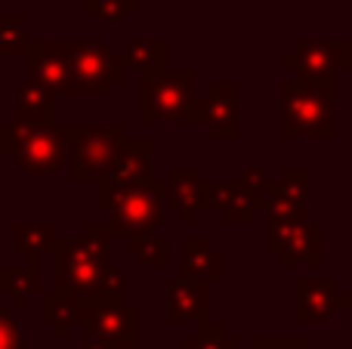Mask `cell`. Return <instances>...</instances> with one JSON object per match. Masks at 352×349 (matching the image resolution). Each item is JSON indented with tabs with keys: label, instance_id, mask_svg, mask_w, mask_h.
<instances>
[{
	"label": "cell",
	"instance_id": "cell-1",
	"mask_svg": "<svg viewBox=\"0 0 352 349\" xmlns=\"http://www.w3.org/2000/svg\"><path fill=\"white\" fill-rule=\"evenodd\" d=\"M111 238L115 235L109 226L87 223L80 235L56 241V294L74 297L80 306L127 303L124 300L127 275L105 260V247Z\"/></svg>",
	"mask_w": 352,
	"mask_h": 349
},
{
	"label": "cell",
	"instance_id": "cell-2",
	"mask_svg": "<svg viewBox=\"0 0 352 349\" xmlns=\"http://www.w3.org/2000/svg\"><path fill=\"white\" fill-rule=\"evenodd\" d=\"M334 96L337 90L309 84V80L291 78L278 87V109H281V139H316L331 142L337 139L334 124Z\"/></svg>",
	"mask_w": 352,
	"mask_h": 349
},
{
	"label": "cell",
	"instance_id": "cell-3",
	"mask_svg": "<svg viewBox=\"0 0 352 349\" xmlns=\"http://www.w3.org/2000/svg\"><path fill=\"white\" fill-rule=\"evenodd\" d=\"M68 139V177L74 183H99L121 161L127 146V127H65Z\"/></svg>",
	"mask_w": 352,
	"mask_h": 349
},
{
	"label": "cell",
	"instance_id": "cell-4",
	"mask_svg": "<svg viewBox=\"0 0 352 349\" xmlns=\"http://www.w3.org/2000/svg\"><path fill=\"white\" fill-rule=\"evenodd\" d=\"M72 62V96L78 99H105L127 80V62L121 53L102 41H68Z\"/></svg>",
	"mask_w": 352,
	"mask_h": 349
},
{
	"label": "cell",
	"instance_id": "cell-5",
	"mask_svg": "<svg viewBox=\"0 0 352 349\" xmlns=\"http://www.w3.org/2000/svg\"><path fill=\"white\" fill-rule=\"evenodd\" d=\"M198 84V71L195 68H167L152 78L140 80V124L152 127V124L173 121L179 124L182 115L192 105V90Z\"/></svg>",
	"mask_w": 352,
	"mask_h": 349
},
{
	"label": "cell",
	"instance_id": "cell-6",
	"mask_svg": "<svg viewBox=\"0 0 352 349\" xmlns=\"http://www.w3.org/2000/svg\"><path fill=\"white\" fill-rule=\"evenodd\" d=\"M12 161L28 177H56L62 167H68V139L65 127H37L12 117Z\"/></svg>",
	"mask_w": 352,
	"mask_h": 349
},
{
	"label": "cell",
	"instance_id": "cell-7",
	"mask_svg": "<svg viewBox=\"0 0 352 349\" xmlns=\"http://www.w3.org/2000/svg\"><path fill=\"white\" fill-rule=\"evenodd\" d=\"M324 232L309 214L269 216L266 220V251L281 260V266H322L324 260Z\"/></svg>",
	"mask_w": 352,
	"mask_h": 349
},
{
	"label": "cell",
	"instance_id": "cell-8",
	"mask_svg": "<svg viewBox=\"0 0 352 349\" xmlns=\"http://www.w3.org/2000/svg\"><path fill=\"white\" fill-rule=\"evenodd\" d=\"M278 65L291 71V78L337 90V74L352 65V47L349 41H297Z\"/></svg>",
	"mask_w": 352,
	"mask_h": 349
},
{
	"label": "cell",
	"instance_id": "cell-9",
	"mask_svg": "<svg viewBox=\"0 0 352 349\" xmlns=\"http://www.w3.org/2000/svg\"><path fill=\"white\" fill-rule=\"evenodd\" d=\"M152 152H155L152 139H127L124 155L115 164V170L96 183V198H99L96 207L99 210H115L118 201H121L127 192L148 189V185L158 183L155 170H152Z\"/></svg>",
	"mask_w": 352,
	"mask_h": 349
},
{
	"label": "cell",
	"instance_id": "cell-10",
	"mask_svg": "<svg viewBox=\"0 0 352 349\" xmlns=\"http://www.w3.org/2000/svg\"><path fill=\"white\" fill-rule=\"evenodd\" d=\"M238 90L235 80H213L204 96L192 99L188 111L182 115V127H204L210 139L232 142L238 139Z\"/></svg>",
	"mask_w": 352,
	"mask_h": 349
},
{
	"label": "cell",
	"instance_id": "cell-11",
	"mask_svg": "<svg viewBox=\"0 0 352 349\" xmlns=\"http://www.w3.org/2000/svg\"><path fill=\"white\" fill-rule=\"evenodd\" d=\"M167 214V198H164V183H155L148 189H136L118 201V207L111 210V235L127 245V241H142L148 235L158 232L161 220Z\"/></svg>",
	"mask_w": 352,
	"mask_h": 349
},
{
	"label": "cell",
	"instance_id": "cell-12",
	"mask_svg": "<svg viewBox=\"0 0 352 349\" xmlns=\"http://www.w3.org/2000/svg\"><path fill=\"white\" fill-rule=\"evenodd\" d=\"M140 309L127 303H99V306H84L80 328L87 340H105L121 349L140 346Z\"/></svg>",
	"mask_w": 352,
	"mask_h": 349
},
{
	"label": "cell",
	"instance_id": "cell-13",
	"mask_svg": "<svg viewBox=\"0 0 352 349\" xmlns=\"http://www.w3.org/2000/svg\"><path fill=\"white\" fill-rule=\"evenodd\" d=\"M294 319L309 322V325H324L331 322L340 309L352 306V297L337 288L334 278H297L294 282Z\"/></svg>",
	"mask_w": 352,
	"mask_h": 349
},
{
	"label": "cell",
	"instance_id": "cell-14",
	"mask_svg": "<svg viewBox=\"0 0 352 349\" xmlns=\"http://www.w3.org/2000/svg\"><path fill=\"white\" fill-rule=\"evenodd\" d=\"M25 59L31 80L50 87L56 96H72V62L65 41H34Z\"/></svg>",
	"mask_w": 352,
	"mask_h": 349
},
{
	"label": "cell",
	"instance_id": "cell-15",
	"mask_svg": "<svg viewBox=\"0 0 352 349\" xmlns=\"http://www.w3.org/2000/svg\"><path fill=\"white\" fill-rule=\"evenodd\" d=\"M182 247V278L188 282H223L226 278V254L213 247L207 235H186Z\"/></svg>",
	"mask_w": 352,
	"mask_h": 349
},
{
	"label": "cell",
	"instance_id": "cell-16",
	"mask_svg": "<svg viewBox=\"0 0 352 349\" xmlns=\"http://www.w3.org/2000/svg\"><path fill=\"white\" fill-rule=\"evenodd\" d=\"M210 313V284L207 282H188V278H173L167 284V319L173 325H198Z\"/></svg>",
	"mask_w": 352,
	"mask_h": 349
},
{
	"label": "cell",
	"instance_id": "cell-17",
	"mask_svg": "<svg viewBox=\"0 0 352 349\" xmlns=\"http://www.w3.org/2000/svg\"><path fill=\"white\" fill-rule=\"evenodd\" d=\"M306 198H309V170L306 167H281L272 179V198L266 207L269 216H294L306 214Z\"/></svg>",
	"mask_w": 352,
	"mask_h": 349
},
{
	"label": "cell",
	"instance_id": "cell-18",
	"mask_svg": "<svg viewBox=\"0 0 352 349\" xmlns=\"http://www.w3.org/2000/svg\"><path fill=\"white\" fill-rule=\"evenodd\" d=\"M201 207L219 210L223 223H229V226H248L256 214L254 204L241 195L238 183H217V179L201 183Z\"/></svg>",
	"mask_w": 352,
	"mask_h": 349
},
{
	"label": "cell",
	"instance_id": "cell-19",
	"mask_svg": "<svg viewBox=\"0 0 352 349\" xmlns=\"http://www.w3.org/2000/svg\"><path fill=\"white\" fill-rule=\"evenodd\" d=\"M161 183H164L167 207H173L182 223H195L201 210V183H204V179H198V170L195 167H170L167 179H161Z\"/></svg>",
	"mask_w": 352,
	"mask_h": 349
},
{
	"label": "cell",
	"instance_id": "cell-20",
	"mask_svg": "<svg viewBox=\"0 0 352 349\" xmlns=\"http://www.w3.org/2000/svg\"><path fill=\"white\" fill-rule=\"evenodd\" d=\"M56 93L37 80H25L16 87V121L37 124V127H56Z\"/></svg>",
	"mask_w": 352,
	"mask_h": 349
},
{
	"label": "cell",
	"instance_id": "cell-21",
	"mask_svg": "<svg viewBox=\"0 0 352 349\" xmlns=\"http://www.w3.org/2000/svg\"><path fill=\"white\" fill-rule=\"evenodd\" d=\"M121 56L130 71L140 74V80L170 68V43L167 41H130Z\"/></svg>",
	"mask_w": 352,
	"mask_h": 349
},
{
	"label": "cell",
	"instance_id": "cell-22",
	"mask_svg": "<svg viewBox=\"0 0 352 349\" xmlns=\"http://www.w3.org/2000/svg\"><path fill=\"white\" fill-rule=\"evenodd\" d=\"M41 260L28 257V266L25 269H16V266H3V284H0V294L12 297V306L25 309L28 306V297L41 294Z\"/></svg>",
	"mask_w": 352,
	"mask_h": 349
},
{
	"label": "cell",
	"instance_id": "cell-23",
	"mask_svg": "<svg viewBox=\"0 0 352 349\" xmlns=\"http://www.w3.org/2000/svg\"><path fill=\"white\" fill-rule=\"evenodd\" d=\"M56 241H59V232H56L53 223H16L12 226V251L25 254V257H37L56 251Z\"/></svg>",
	"mask_w": 352,
	"mask_h": 349
},
{
	"label": "cell",
	"instance_id": "cell-24",
	"mask_svg": "<svg viewBox=\"0 0 352 349\" xmlns=\"http://www.w3.org/2000/svg\"><path fill=\"white\" fill-rule=\"evenodd\" d=\"M41 315H43V322H50L56 337H68L74 322H80V315H84V306H80L74 297L43 294L41 297Z\"/></svg>",
	"mask_w": 352,
	"mask_h": 349
},
{
	"label": "cell",
	"instance_id": "cell-25",
	"mask_svg": "<svg viewBox=\"0 0 352 349\" xmlns=\"http://www.w3.org/2000/svg\"><path fill=\"white\" fill-rule=\"evenodd\" d=\"M28 12H0V56H28Z\"/></svg>",
	"mask_w": 352,
	"mask_h": 349
},
{
	"label": "cell",
	"instance_id": "cell-26",
	"mask_svg": "<svg viewBox=\"0 0 352 349\" xmlns=\"http://www.w3.org/2000/svg\"><path fill=\"white\" fill-rule=\"evenodd\" d=\"M179 349H244V346H241V340L226 331L223 322L204 319L195 325L192 334H186L179 340Z\"/></svg>",
	"mask_w": 352,
	"mask_h": 349
},
{
	"label": "cell",
	"instance_id": "cell-27",
	"mask_svg": "<svg viewBox=\"0 0 352 349\" xmlns=\"http://www.w3.org/2000/svg\"><path fill=\"white\" fill-rule=\"evenodd\" d=\"M266 167H248L241 170V177L235 179L241 195L254 204V210H266L269 207V198H272V179L266 177Z\"/></svg>",
	"mask_w": 352,
	"mask_h": 349
},
{
	"label": "cell",
	"instance_id": "cell-28",
	"mask_svg": "<svg viewBox=\"0 0 352 349\" xmlns=\"http://www.w3.org/2000/svg\"><path fill=\"white\" fill-rule=\"evenodd\" d=\"M142 0H84V12L96 16L99 22H124V19L136 16Z\"/></svg>",
	"mask_w": 352,
	"mask_h": 349
},
{
	"label": "cell",
	"instance_id": "cell-29",
	"mask_svg": "<svg viewBox=\"0 0 352 349\" xmlns=\"http://www.w3.org/2000/svg\"><path fill=\"white\" fill-rule=\"evenodd\" d=\"M124 247H127L130 254H136L146 266H167L170 263V241L158 232L142 238V241H127Z\"/></svg>",
	"mask_w": 352,
	"mask_h": 349
},
{
	"label": "cell",
	"instance_id": "cell-30",
	"mask_svg": "<svg viewBox=\"0 0 352 349\" xmlns=\"http://www.w3.org/2000/svg\"><path fill=\"white\" fill-rule=\"evenodd\" d=\"M0 349H28V325L12 309H0Z\"/></svg>",
	"mask_w": 352,
	"mask_h": 349
},
{
	"label": "cell",
	"instance_id": "cell-31",
	"mask_svg": "<svg viewBox=\"0 0 352 349\" xmlns=\"http://www.w3.org/2000/svg\"><path fill=\"white\" fill-rule=\"evenodd\" d=\"M248 349H312L303 334H256Z\"/></svg>",
	"mask_w": 352,
	"mask_h": 349
},
{
	"label": "cell",
	"instance_id": "cell-32",
	"mask_svg": "<svg viewBox=\"0 0 352 349\" xmlns=\"http://www.w3.org/2000/svg\"><path fill=\"white\" fill-rule=\"evenodd\" d=\"M12 148V130L10 124H0V152H10Z\"/></svg>",
	"mask_w": 352,
	"mask_h": 349
},
{
	"label": "cell",
	"instance_id": "cell-33",
	"mask_svg": "<svg viewBox=\"0 0 352 349\" xmlns=\"http://www.w3.org/2000/svg\"><path fill=\"white\" fill-rule=\"evenodd\" d=\"M78 349H121V346L105 344V340H84V346H78Z\"/></svg>",
	"mask_w": 352,
	"mask_h": 349
},
{
	"label": "cell",
	"instance_id": "cell-34",
	"mask_svg": "<svg viewBox=\"0 0 352 349\" xmlns=\"http://www.w3.org/2000/svg\"><path fill=\"white\" fill-rule=\"evenodd\" d=\"M0 284H3V263H0Z\"/></svg>",
	"mask_w": 352,
	"mask_h": 349
},
{
	"label": "cell",
	"instance_id": "cell-35",
	"mask_svg": "<svg viewBox=\"0 0 352 349\" xmlns=\"http://www.w3.org/2000/svg\"><path fill=\"white\" fill-rule=\"evenodd\" d=\"M28 349H34V346H28Z\"/></svg>",
	"mask_w": 352,
	"mask_h": 349
},
{
	"label": "cell",
	"instance_id": "cell-36",
	"mask_svg": "<svg viewBox=\"0 0 352 349\" xmlns=\"http://www.w3.org/2000/svg\"><path fill=\"white\" fill-rule=\"evenodd\" d=\"M136 349H142V346H136Z\"/></svg>",
	"mask_w": 352,
	"mask_h": 349
},
{
	"label": "cell",
	"instance_id": "cell-37",
	"mask_svg": "<svg viewBox=\"0 0 352 349\" xmlns=\"http://www.w3.org/2000/svg\"><path fill=\"white\" fill-rule=\"evenodd\" d=\"M244 349H248V346H244Z\"/></svg>",
	"mask_w": 352,
	"mask_h": 349
}]
</instances>
